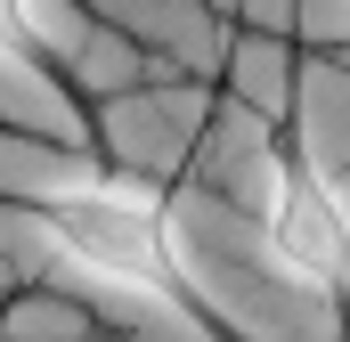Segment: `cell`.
<instances>
[{"instance_id": "3", "label": "cell", "mask_w": 350, "mask_h": 342, "mask_svg": "<svg viewBox=\"0 0 350 342\" xmlns=\"http://www.w3.org/2000/svg\"><path fill=\"white\" fill-rule=\"evenodd\" d=\"M342 57H350V41H342Z\"/></svg>"}, {"instance_id": "2", "label": "cell", "mask_w": 350, "mask_h": 342, "mask_svg": "<svg viewBox=\"0 0 350 342\" xmlns=\"http://www.w3.org/2000/svg\"><path fill=\"white\" fill-rule=\"evenodd\" d=\"M261 261L293 293H310L350 342V187L310 147L301 90H285L261 122Z\"/></svg>"}, {"instance_id": "1", "label": "cell", "mask_w": 350, "mask_h": 342, "mask_svg": "<svg viewBox=\"0 0 350 342\" xmlns=\"http://www.w3.org/2000/svg\"><path fill=\"white\" fill-rule=\"evenodd\" d=\"M8 220H25L66 269H82L90 285L106 293H131L147 310H163L172 326L204 342H237L228 318L204 302L187 245H179L172 196L147 187V179H122V171H90V179H49V187H8L0 196Z\"/></svg>"}]
</instances>
